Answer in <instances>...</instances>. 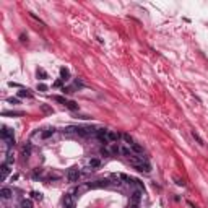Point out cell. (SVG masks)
Returning <instances> with one entry per match:
<instances>
[{"mask_svg": "<svg viewBox=\"0 0 208 208\" xmlns=\"http://www.w3.org/2000/svg\"><path fill=\"white\" fill-rule=\"evenodd\" d=\"M54 133H55L54 129H47L46 132H42V133H41V137H42V138H49V137H52Z\"/></svg>", "mask_w": 208, "mask_h": 208, "instance_id": "obj_9", "label": "cell"}, {"mask_svg": "<svg viewBox=\"0 0 208 208\" xmlns=\"http://www.w3.org/2000/svg\"><path fill=\"white\" fill-rule=\"evenodd\" d=\"M33 197H34L36 200H41V198H42V195H41V193H37V192H33Z\"/></svg>", "mask_w": 208, "mask_h": 208, "instance_id": "obj_21", "label": "cell"}, {"mask_svg": "<svg viewBox=\"0 0 208 208\" xmlns=\"http://www.w3.org/2000/svg\"><path fill=\"white\" fill-rule=\"evenodd\" d=\"M29 153H31V146H28V148H25V150H23V155H25V158H28Z\"/></svg>", "mask_w": 208, "mask_h": 208, "instance_id": "obj_19", "label": "cell"}, {"mask_svg": "<svg viewBox=\"0 0 208 208\" xmlns=\"http://www.w3.org/2000/svg\"><path fill=\"white\" fill-rule=\"evenodd\" d=\"M122 138H124V140H125V142H127V145H129V146H130L132 143H133V140H132V137H130V135H129V133H124V135H122Z\"/></svg>", "mask_w": 208, "mask_h": 208, "instance_id": "obj_13", "label": "cell"}, {"mask_svg": "<svg viewBox=\"0 0 208 208\" xmlns=\"http://www.w3.org/2000/svg\"><path fill=\"white\" fill-rule=\"evenodd\" d=\"M68 77H70V72H68V68H65V67H62V68H60V80H62V82H67V80H68Z\"/></svg>", "mask_w": 208, "mask_h": 208, "instance_id": "obj_7", "label": "cell"}, {"mask_svg": "<svg viewBox=\"0 0 208 208\" xmlns=\"http://www.w3.org/2000/svg\"><path fill=\"white\" fill-rule=\"evenodd\" d=\"M67 179H68V182H78V179H80V169L78 167H70L68 172H67Z\"/></svg>", "mask_w": 208, "mask_h": 208, "instance_id": "obj_1", "label": "cell"}, {"mask_svg": "<svg viewBox=\"0 0 208 208\" xmlns=\"http://www.w3.org/2000/svg\"><path fill=\"white\" fill-rule=\"evenodd\" d=\"M54 99H55V101H59V102H62L64 106L67 104V99H65V98H62V96H54Z\"/></svg>", "mask_w": 208, "mask_h": 208, "instance_id": "obj_17", "label": "cell"}, {"mask_svg": "<svg viewBox=\"0 0 208 208\" xmlns=\"http://www.w3.org/2000/svg\"><path fill=\"white\" fill-rule=\"evenodd\" d=\"M130 150L133 151L135 155H142V153H143V146H140L138 143H135V142L130 145Z\"/></svg>", "mask_w": 208, "mask_h": 208, "instance_id": "obj_6", "label": "cell"}, {"mask_svg": "<svg viewBox=\"0 0 208 208\" xmlns=\"http://www.w3.org/2000/svg\"><path fill=\"white\" fill-rule=\"evenodd\" d=\"M65 106L68 107V109H72V111H77V109H78V104H77L75 101H67Z\"/></svg>", "mask_w": 208, "mask_h": 208, "instance_id": "obj_12", "label": "cell"}, {"mask_svg": "<svg viewBox=\"0 0 208 208\" xmlns=\"http://www.w3.org/2000/svg\"><path fill=\"white\" fill-rule=\"evenodd\" d=\"M140 198H142V192H140V190L133 192V193H132V197H130L132 205H138V203H140Z\"/></svg>", "mask_w": 208, "mask_h": 208, "instance_id": "obj_4", "label": "cell"}, {"mask_svg": "<svg viewBox=\"0 0 208 208\" xmlns=\"http://www.w3.org/2000/svg\"><path fill=\"white\" fill-rule=\"evenodd\" d=\"M8 172H10V167H8V164H7V163H3V164H2V180H5V179H7V176H8Z\"/></svg>", "mask_w": 208, "mask_h": 208, "instance_id": "obj_8", "label": "cell"}, {"mask_svg": "<svg viewBox=\"0 0 208 208\" xmlns=\"http://www.w3.org/2000/svg\"><path fill=\"white\" fill-rule=\"evenodd\" d=\"M119 138H120V135H119L117 132L107 130V135H106V140H107V143H114V142H117Z\"/></svg>", "mask_w": 208, "mask_h": 208, "instance_id": "obj_2", "label": "cell"}, {"mask_svg": "<svg viewBox=\"0 0 208 208\" xmlns=\"http://www.w3.org/2000/svg\"><path fill=\"white\" fill-rule=\"evenodd\" d=\"M37 90L39 91H47V86L46 85H37Z\"/></svg>", "mask_w": 208, "mask_h": 208, "instance_id": "obj_20", "label": "cell"}, {"mask_svg": "<svg viewBox=\"0 0 208 208\" xmlns=\"http://www.w3.org/2000/svg\"><path fill=\"white\" fill-rule=\"evenodd\" d=\"M0 195H2V198L7 200V198H10V197L13 195V190L12 189H8V187H3L2 190H0Z\"/></svg>", "mask_w": 208, "mask_h": 208, "instance_id": "obj_5", "label": "cell"}, {"mask_svg": "<svg viewBox=\"0 0 208 208\" xmlns=\"http://www.w3.org/2000/svg\"><path fill=\"white\" fill-rule=\"evenodd\" d=\"M192 137H193V138H195L197 142H198V145H202V146H203V145H205V142H203V140H202V137H200V135L197 133L195 130H192Z\"/></svg>", "mask_w": 208, "mask_h": 208, "instance_id": "obj_10", "label": "cell"}, {"mask_svg": "<svg viewBox=\"0 0 208 208\" xmlns=\"http://www.w3.org/2000/svg\"><path fill=\"white\" fill-rule=\"evenodd\" d=\"M99 164H101L99 159H91V161H90V167H91V169H93V167H99Z\"/></svg>", "mask_w": 208, "mask_h": 208, "instance_id": "obj_14", "label": "cell"}, {"mask_svg": "<svg viewBox=\"0 0 208 208\" xmlns=\"http://www.w3.org/2000/svg\"><path fill=\"white\" fill-rule=\"evenodd\" d=\"M37 77H42V80H46V78H47V73H46L44 70H37Z\"/></svg>", "mask_w": 208, "mask_h": 208, "instance_id": "obj_18", "label": "cell"}, {"mask_svg": "<svg viewBox=\"0 0 208 208\" xmlns=\"http://www.w3.org/2000/svg\"><path fill=\"white\" fill-rule=\"evenodd\" d=\"M8 102H13V104H18V99H13V98H8Z\"/></svg>", "mask_w": 208, "mask_h": 208, "instance_id": "obj_22", "label": "cell"}, {"mask_svg": "<svg viewBox=\"0 0 208 208\" xmlns=\"http://www.w3.org/2000/svg\"><path fill=\"white\" fill-rule=\"evenodd\" d=\"M21 207L23 208H33V203H31V200H23V202H21Z\"/></svg>", "mask_w": 208, "mask_h": 208, "instance_id": "obj_15", "label": "cell"}, {"mask_svg": "<svg viewBox=\"0 0 208 208\" xmlns=\"http://www.w3.org/2000/svg\"><path fill=\"white\" fill-rule=\"evenodd\" d=\"M64 207L65 208H75V200L72 195H65L64 197Z\"/></svg>", "mask_w": 208, "mask_h": 208, "instance_id": "obj_3", "label": "cell"}, {"mask_svg": "<svg viewBox=\"0 0 208 208\" xmlns=\"http://www.w3.org/2000/svg\"><path fill=\"white\" fill-rule=\"evenodd\" d=\"M29 17L33 18V20H36V21H37V23H41V25H42V26H46V23H44V21H42V20H41V18H39V17H36V15H34V13H29Z\"/></svg>", "mask_w": 208, "mask_h": 208, "instance_id": "obj_16", "label": "cell"}, {"mask_svg": "<svg viewBox=\"0 0 208 208\" xmlns=\"http://www.w3.org/2000/svg\"><path fill=\"white\" fill-rule=\"evenodd\" d=\"M18 96H21V98H33V94L29 93L28 90H21V91H18Z\"/></svg>", "mask_w": 208, "mask_h": 208, "instance_id": "obj_11", "label": "cell"}]
</instances>
